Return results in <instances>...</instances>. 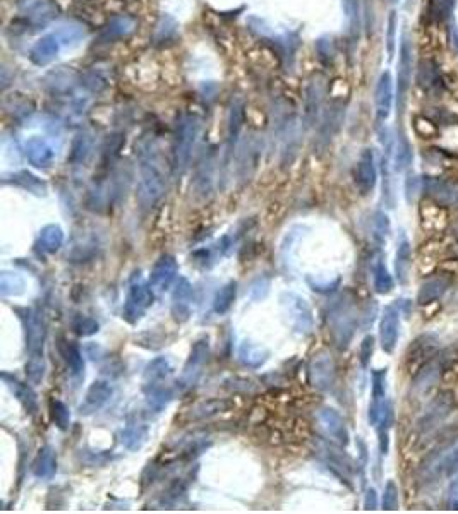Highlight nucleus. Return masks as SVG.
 <instances>
[{"label":"nucleus","instance_id":"f257e3e1","mask_svg":"<svg viewBox=\"0 0 458 514\" xmlns=\"http://www.w3.org/2000/svg\"><path fill=\"white\" fill-rule=\"evenodd\" d=\"M138 201L143 209H152L167 192L165 162L158 144L145 139L138 149Z\"/></svg>","mask_w":458,"mask_h":514},{"label":"nucleus","instance_id":"f03ea898","mask_svg":"<svg viewBox=\"0 0 458 514\" xmlns=\"http://www.w3.org/2000/svg\"><path fill=\"white\" fill-rule=\"evenodd\" d=\"M201 124L196 115H182L177 122L172 144V175L180 179L187 172L200 138Z\"/></svg>","mask_w":458,"mask_h":514},{"label":"nucleus","instance_id":"7ed1b4c3","mask_svg":"<svg viewBox=\"0 0 458 514\" xmlns=\"http://www.w3.org/2000/svg\"><path fill=\"white\" fill-rule=\"evenodd\" d=\"M280 302H282L283 314L290 328L300 336L311 335L314 329V316L309 302L302 295L293 294V292H285Z\"/></svg>","mask_w":458,"mask_h":514},{"label":"nucleus","instance_id":"20e7f679","mask_svg":"<svg viewBox=\"0 0 458 514\" xmlns=\"http://www.w3.org/2000/svg\"><path fill=\"white\" fill-rule=\"evenodd\" d=\"M18 314L21 319L23 331H25L28 357H45L43 348L47 342V322L43 316L32 307L18 309Z\"/></svg>","mask_w":458,"mask_h":514},{"label":"nucleus","instance_id":"39448f33","mask_svg":"<svg viewBox=\"0 0 458 514\" xmlns=\"http://www.w3.org/2000/svg\"><path fill=\"white\" fill-rule=\"evenodd\" d=\"M330 322L335 343H337L340 348H347L352 336H354L355 333V324H357V316H355L354 304L348 302L347 298H340V300L333 305V309H331Z\"/></svg>","mask_w":458,"mask_h":514},{"label":"nucleus","instance_id":"423d86ee","mask_svg":"<svg viewBox=\"0 0 458 514\" xmlns=\"http://www.w3.org/2000/svg\"><path fill=\"white\" fill-rule=\"evenodd\" d=\"M211 355V346H210V339L208 338H201L197 339L196 343L191 348L189 357H187L186 363H184L182 374L179 377V387L182 391L191 389L194 384L200 381V377L203 376V370L206 367L208 360H210Z\"/></svg>","mask_w":458,"mask_h":514},{"label":"nucleus","instance_id":"0eeeda50","mask_svg":"<svg viewBox=\"0 0 458 514\" xmlns=\"http://www.w3.org/2000/svg\"><path fill=\"white\" fill-rule=\"evenodd\" d=\"M153 305V288L149 283H132L125 295L122 316L129 324H136L146 316L148 309Z\"/></svg>","mask_w":458,"mask_h":514},{"label":"nucleus","instance_id":"6e6552de","mask_svg":"<svg viewBox=\"0 0 458 514\" xmlns=\"http://www.w3.org/2000/svg\"><path fill=\"white\" fill-rule=\"evenodd\" d=\"M317 424H320V428L326 441L341 446V448H345L350 441V434H348L344 417L333 408H321L317 413Z\"/></svg>","mask_w":458,"mask_h":514},{"label":"nucleus","instance_id":"1a4fd4ad","mask_svg":"<svg viewBox=\"0 0 458 514\" xmlns=\"http://www.w3.org/2000/svg\"><path fill=\"white\" fill-rule=\"evenodd\" d=\"M413 73V57L412 42L407 35L402 36L400 43V60H398V77H396V98H398V108L402 110L405 105L407 94H409L410 84H412Z\"/></svg>","mask_w":458,"mask_h":514},{"label":"nucleus","instance_id":"9d476101","mask_svg":"<svg viewBox=\"0 0 458 514\" xmlns=\"http://www.w3.org/2000/svg\"><path fill=\"white\" fill-rule=\"evenodd\" d=\"M179 277V263L173 255L163 254L158 261L153 264L152 273H149V285L156 292H167L172 288Z\"/></svg>","mask_w":458,"mask_h":514},{"label":"nucleus","instance_id":"9b49d317","mask_svg":"<svg viewBox=\"0 0 458 514\" xmlns=\"http://www.w3.org/2000/svg\"><path fill=\"white\" fill-rule=\"evenodd\" d=\"M25 156L35 168L47 170L56 162L57 151L52 142L43 136H32L25 142Z\"/></svg>","mask_w":458,"mask_h":514},{"label":"nucleus","instance_id":"f8f14e48","mask_svg":"<svg viewBox=\"0 0 458 514\" xmlns=\"http://www.w3.org/2000/svg\"><path fill=\"white\" fill-rule=\"evenodd\" d=\"M309 379L316 389L330 391L335 384V362L326 352L316 353L309 363Z\"/></svg>","mask_w":458,"mask_h":514},{"label":"nucleus","instance_id":"ddd939ff","mask_svg":"<svg viewBox=\"0 0 458 514\" xmlns=\"http://www.w3.org/2000/svg\"><path fill=\"white\" fill-rule=\"evenodd\" d=\"M424 472L429 478L458 475V444L450 446L437 454L431 456L429 463L424 466Z\"/></svg>","mask_w":458,"mask_h":514},{"label":"nucleus","instance_id":"4468645a","mask_svg":"<svg viewBox=\"0 0 458 514\" xmlns=\"http://www.w3.org/2000/svg\"><path fill=\"white\" fill-rule=\"evenodd\" d=\"M422 190L429 199L443 207L458 206V187L450 180H444L441 177H426L422 179Z\"/></svg>","mask_w":458,"mask_h":514},{"label":"nucleus","instance_id":"2eb2a0df","mask_svg":"<svg viewBox=\"0 0 458 514\" xmlns=\"http://www.w3.org/2000/svg\"><path fill=\"white\" fill-rule=\"evenodd\" d=\"M400 335V311L396 305H388L383 311L381 322H379V343L383 352L393 353L398 343Z\"/></svg>","mask_w":458,"mask_h":514},{"label":"nucleus","instance_id":"dca6fc26","mask_svg":"<svg viewBox=\"0 0 458 514\" xmlns=\"http://www.w3.org/2000/svg\"><path fill=\"white\" fill-rule=\"evenodd\" d=\"M62 47V42H60L56 31L43 35L42 38H38L33 43L32 50H29V60L38 67L49 66V64H52L59 57Z\"/></svg>","mask_w":458,"mask_h":514},{"label":"nucleus","instance_id":"f3484780","mask_svg":"<svg viewBox=\"0 0 458 514\" xmlns=\"http://www.w3.org/2000/svg\"><path fill=\"white\" fill-rule=\"evenodd\" d=\"M451 410H453V398L450 393H444L441 396H437V400L433 401L429 408H427L426 415L420 418L419 428L420 432L427 434V432H433L450 417Z\"/></svg>","mask_w":458,"mask_h":514},{"label":"nucleus","instance_id":"a211bd4d","mask_svg":"<svg viewBox=\"0 0 458 514\" xmlns=\"http://www.w3.org/2000/svg\"><path fill=\"white\" fill-rule=\"evenodd\" d=\"M355 183L364 196L374 190L376 183H378V168H376V158L372 149H364L362 155L359 156L357 166H355Z\"/></svg>","mask_w":458,"mask_h":514},{"label":"nucleus","instance_id":"6ab92c4d","mask_svg":"<svg viewBox=\"0 0 458 514\" xmlns=\"http://www.w3.org/2000/svg\"><path fill=\"white\" fill-rule=\"evenodd\" d=\"M112 396H114V386H112L108 381H95V383L88 387L83 403L80 404V413H97V411H100L101 408L110 401Z\"/></svg>","mask_w":458,"mask_h":514},{"label":"nucleus","instance_id":"aec40b11","mask_svg":"<svg viewBox=\"0 0 458 514\" xmlns=\"http://www.w3.org/2000/svg\"><path fill=\"white\" fill-rule=\"evenodd\" d=\"M417 84L431 97H437L444 90V79L437 64L431 59L420 60L417 66Z\"/></svg>","mask_w":458,"mask_h":514},{"label":"nucleus","instance_id":"412c9836","mask_svg":"<svg viewBox=\"0 0 458 514\" xmlns=\"http://www.w3.org/2000/svg\"><path fill=\"white\" fill-rule=\"evenodd\" d=\"M437 350V339L436 336L426 335L417 338L410 346L409 353H407V365L412 372H419L424 365L431 360V357L436 353Z\"/></svg>","mask_w":458,"mask_h":514},{"label":"nucleus","instance_id":"4be33fe9","mask_svg":"<svg viewBox=\"0 0 458 514\" xmlns=\"http://www.w3.org/2000/svg\"><path fill=\"white\" fill-rule=\"evenodd\" d=\"M193 285L186 278H180L172 294V318L176 322H186L193 312Z\"/></svg>","mask_w":458,"mask_h":514},{"label":"nucleus","instance_id":"5701e85b","mask_svg":"<svg viewBox=\"0 0 458 514\" xmlns=\"http://www.w3.org/2000/svg\"><path fill=\"white\" fill-rule=\"evenodd\" d=\"M393 98H395V86H393V77L389 74V70L379 76L378 84H376V93H374V101H376V117L379 122H385L386 118L391 114L393 107Z\"/></svg>","mask_w":458,"mask_h":514},{"label":"nucleus","instance_id":"b1692460","mask_svg":"<svg viewBox=\"0 0 458 514\" xmlns=\"http://www.w3.org/2000/svg\"><path fill=\"white\" fill-rule=\"evenodd\" d=\"M2 379H4L5 386L11 389V393L14 394L16 400L21 403V407L25 408L26 413H29L32 417H35L38 413V400H36V393L33 391V387L29 384L23 383L18 377L9 376L8 372L2 374Z\"/></svg>","mask_w":458,"mask_h":514},{"label":"nucleus","instance_id":"393cba45","mask_svg":"<svg viewBox=\"0 0 458 514\" xmlns=\"http://www.w3.org/2000/svg\"><path fill=\"white\" fill-rule=\"evenodd\" d=\"M172 372V363H170V360L167 357H156V359H153L145 367V372H143V391L149 389V387L162 386V384H169Z\"/></svg>","mask_w":458,"mask_h":514},{"label":"nucleus","instance_id":"a878e982","mask_svg":"<svg viewBox=\"0 0 458 514\" xmlns=\"http://www.w3.org/2000/svg\"><path fill=\"white\" fill-rule=\"evenodd\" d=\"M242 127H244V101L241 98H234L228 108L227 117V156L230 158L232 153L235 151L239 136H241Z\"/></svg>","mask_w":458,"mask_h":514},{"label":"nucleus","instance_id":"bb28decb","mask_svg":"<svg viewBox=\"0 0 458 514\" xmlns=\"http://www.w3.org/2000/svg\"><path fill=\"white\" fill-rule=\"evenodd\" d=\"M321 456H323L324 463L333 470V473L340 475L341 478L350 480L352 472H354L352 466L354 465H352V459L348 458L347 454L341 452V446L333 444V442H330V444H323L321 446Z\"/></svg>","mask_w":458,"mask_h":514},{"label":"nucleus","instance_id":"cd10ccee","mask_svg":"<svg viewBox=\"0 0 458 514\" xmlns=\"http://www.w3.org/2000/svg\"><path fill=\"white\" fill-rule=\"evenodd\" d=\"M148 425L141 417L129 418L128 425L121 431V444L129 451H138L148 439Z\"/></svg>","mask_w":458,"mask_h":514},{"label":"nucleus","instance_id":"c85d7f7f","mask_svg":"<svg viewBox=\"0 0 458 514\" xmlns=\"http://www.w3.org/2000/svg\"><path fill=\"white\" fill-rule=\"evenodd\" d=\"M136 29V21L131 16H117L110 19L107 25L101 28L98 40L100 43H115L119 40H124Z\"/></svg>","mask_w":458,"mask_h":514},{"label":"nucleus","instance_id":"c756f323","mask_svg":"<svg viewBox=\"0 0 458 514\" xmlns=\"http://www.w3.org/2000/svg\"><path fill=\"white\" fill-rule=\"evenodd\" d=\"M386 369H379L372 372V401L369 408V422L378 425L383 410L386 404Z\"/></svg>","mask_w":458,"mask_h":514},{"label":"nucleus","instance_id":"7c9ffc66","mask_svg":"<svg viewBox=\"0 0 458 514\" xmlns=\"http://www.w3.org/2000/svg\"><path fill=\"white\" fill-rule=\"evenodd\" d=\"M66 240V233L59 224H47L40 230L38 238L35 242V248L43 255L56 254L60 250Z\"/></svg>","mask_w":458,"mask_h":514},{"label":"nucleus","instance_id":"2f4dec72","mask_svg":"<svg viewBox=\"0 0 458 514\" xmlns=\"http://www.w3.org/2000/svg\"><path fill=\"white\" fill-rule=\"evenodd\" d=\"M32 472L36 478L50 480L57 472V452L52 446H43L33 461Z\"/></svg>","mask_w":458,"mask_h":514},{"label":"nucleus","instance_id":"473e14b6","mask_svg":"<svg viewBox=\"0 0 458 514\" xmlns=\"http://www.w3.org/2000/svg\"><path fill=\"white\" fill-rule=\"evenodd\" d=\"M93 148H95L93 136L86 131H81L80 134L74 138L73 146H71L69 162L73 163L74 166H84L88 162H90L91 155H93Z\"/></svg>","mask_w":458,"mask_h":514},{"label":"nucleus","instance_id":"72a5a7b5","mask_svg":"<svg viewBox=\"0 0 458 514\" xmlns=\"http://www.w3.org/2000/svg\"><path fill=\"white\" fill-rule=\"evenodd\" d=\"M237 357H239V362H241L244 367H248V369H259V367L266 363L269 353L265 346L256 345V343H251V342H244L241 346H239Z\"/></svg>","mask_w":458,"mask_h":514},{"label":"nucleus","instance_id":"f704fd0d","mask_svg":"<svg viewBox=\"0 0 458 514\" xmlns=\"http://www.w3.org/2000/svg\"><path fill=\"white\" fill-rule=\"evenodd\" d=\"M145 393L146 407L153 413H162L167 407L170 404V401L173 400V389L169 384H162V386L149 387V389L143 391Z\"/></svg>","mask_w":458,"mask_h":514},{"label":"nucleus","instance_id":"c9c22d12","mask_svg":"<svg viewBox=\"0 0 458 514\" xmlns=\"http://www.w3.org/2000/svg\"><path fill=\"white\" fill-rule=\"evenodd\" d=\"M448 287H450V280L448 278H431V280L424 281L422 287H420L419 295H417V302L420 305L433 304V302H436L448 290Z\"/></svg>","mask_w":458,"mask_h":514},{"label":"nucleus","instance_id":"e433bc0d","mask_svg":"<svg viewBox=\"0 0 458 514\" xmlns=\"http://www.w3.org/2000/svg\"><path fill=\"white\" fill-rule=\"evenodd\" d=\"M420 218H422V223L426 224L427 230H439L446 221L443 206L434 203L433 199H426L420 204Z\"/></svg>","mask_w":458,"mask_h":514},{"label":"nucleus","instance_id":"4c0bfd02","mask_svg":"<svg viewBox=\"0 0 458 514\" xmlns=\"http://www.w3.org/2000/svg\"><path fill=\"white\" fill-rule=\"evenodd\" d=\"M412 266V248H410V242L405 235H402L398 242V248H396L395 257V271L396 277L402 283H405L407 277H409V270Z\"/></svg>","mask_w":458,"mask_h":514},{"label":"nucleus","instance_id":"58836bf2","mask_svg":"<svg viewBox=\"0 0 458 514\" xmlns=\"http://www.w3.org/2000/svg\"><path fill=\"white\" fill-rule=\"evenodd\" d=\"M26 290V280L16 271H2L0 274V294L2 297H18Z\"/></svg>","mask_w":458,"mask_h":514},{"label":"nucleus","instance_id":"ea45409f","mask_svg":"<svg viewBox=\"0 0 458 514\" xmlns=\"http://www.w3.org/2000/svg\"><path fill=\"white\" fill-rule=\"evenodd\" d=\"M235 297H237V281L230 280L217 292L213 298V312L218 316L227 314L234 305Z\"/></svg>","mask_w":458,"mask_h":514},{"label":"nucleus","instance_id":"a19ab883","mask_svg":"<svg viewBox=\"0 0 458 514\" xmlns=\"http://www.w3.org/2000/svg\"><path fill=\"white\" fill-rule=\"evenodd\" d=\"M211 182H213V159H211V155H208L201 159L200 166H197L196 180H194L197 194H201L203 197L210 196Z\"/></svg>","mask_w":458,"mask_h":514},{"label":"nucleus","instance_id":"79ce46f5","mask_svg":"<svg viewBox=\"0 0 458 514\" xmlns=\"http://www.w3.org/2000/svg\"><path fill=\"white\" fill-rule=\"evenodd\" d=\"M12 183L18 187H23L25 190H28V192L35 194V196H45L47 194V183L43 182L42 179H38L36 175H33L32 172H28V170H21V172H16L12 173Z\"/></svg>","mask_w":458,"mask_h":514},{"label":"nucleus","instance_id":"37998d69","mask_svg":"<svg viewBox=\"0 0 458 514\" xmlns=\"http://www.w3.org/2000/svg\"><path fill=\"white\" fill-rule=\"evenodd\" d=\"M258 153L259 146L254 144V141H249L245 144L241 156H239V179L248 180L251 177V173L256 168V163H258Z\"/></svg>","mask_w":458,"mask_h":514},{"label":"nucleus","instance_id":"c03bdc74","mask_svg":"<svg viewBox=\"0 0 458 514\" xmlns=\"http://www.w3.org/2000/svg\"><path fill=\"white\" fill-rule=\"evenodd\" d=\"M372 283H374V290L379 295H386L393 290L395 281H393L391 273L388 271L386 264L381 259L376 261L374 270H372Z\"/></svg>","mask_w":458,"mask_h":514},{"label":"nucleus","instance_id":"a18cd8bd","mask_svg":"<svg viewBox=\"0 0 458 514\" xmlns=\"http://www.w3.org/2000/svg\"><path fill=\"white\" fill-rule=\"evenodd\" d=\"M412 146H410L409 139L403 132L398 134V141H396L395 146V170L402 172V170H407L410 165H412Z\"/></svg>","mask_w":458,"mask_h":514},{"label":"nucleus","instance_id":"49530a36","mask_svg":"<svg viewBox=\"0 0 458 514\" xmlns=\"http://www.w3.org/2000/svg\"><path fill=\"white\" fill-rule=\"evenodd\" d=\"M64 359H66L73 376H81V374L84 372L83 352H81V348L76 343L67 342L66 345H64Z\"/></svg>","mask_w":458,"mask_h":514},{"label":"nucleus","instance_id":"de8ad7c7","mask_svg":"<svg viewBox=\"0 0 458 514\" xmlns=\"http://www.w3.org/2000/svg\"><path fill=\"white\" fill-rule=\"evenodd\" d=\"M57 36L60 38L64 47H76L84 40V29L83 26L76 25V23H69V25H62L56 29Z\"/></svg>","mask_w":458,"mask_h":514},{"label":"nucleus","instance_id":"09e8293b","mask_svg":"<svg viewBox=\"0 0 458 514\" xmlns=\"http://www.w3.org/2000/svg\"><path fill=\"white\" fill-rule=\"evenodd\" d=\"M25 369H26V376H28L29 384L38 386V384L43 383V377H45V370H47L45 357H28Z\"/></svg>","mask_w":458,"mask_h":514},{"label":"nucleus","instance_id":"8fccbe9b","mask_svg":"<svg viewBox=\"0 0 458 514\" xmlns=\"http://www.w3.org/2000/svg\"><path fill=\"white\" fill-rule=\"evenodd\" d=\"M71 326H73V331L76 333L77 336H83V338H86V336H93L100 331V324H98L93 318H90V316H83V314L74 316Z\"/></svg>","mask_w":458,"mask_h":514},{"label":"nucleus","instance_id":"3c124183","mask_svg":"<svg viewBox=\"0 0 458 514\" xmlns=\"http://www.w3.org/2000/svg\"><path fill=\"white\" fill-rule=\"evenodd\" d=\"M227 408H228L227 401L210 400V401H206V403L197 404L194 410H191V418H194V420H197V418H210V417H213V415L221 413V411H225Z\"/></svg>","mask_w":458,"mask_h":514},{"label":"nucleus","instance_id":"603ef678","mask_svg":"<svg viewBox=\"0 0 458 514\" xmlns=\"http://www.w3.org/2000/svg\"><path fill=\"white\" fill-rule=\"evenodd\" d=\"M50 415H52V420L60 431H67L71 424V411L66 407V403H62L60 400H52L50 401Z\"/></svg>","mask_w":458,"mask_h":514},{"label":"nucleus","instance_id":"864d4df0","mask_svg":"<svg viewBox=\"0 0 458 514\" xmlns=\"http://www.w3.org/2000/svg\"><path fill=\"white\" fill-rule=\"evenodd\" d=\"M412 124H413V131H415L417 134L424 139L437 138V134H439V127H437L436 122H434L431 117H426V115H417V117H413Z\"/></svg>","mask_w":458,"mask_h":514},{"label":"nucleus","instance_id":"5fc2aeb1","mask_svg":"<svg viewBox=\"0 0 458 514\" xmlns=\"http://www.w3.org/2000/svg\"><path fill=\"white\" fill-rule=\"evenodd\" d=\"M457 0H429L431 18L437 21H446L453 14V8Z\"/></svg>","mask_w":458,"mask_h":514},{"label":"nucleus","instance_id":"6e6d98bb","mask_svg":"<svg viewBox=\"0 0 458 514\" xmlns=\"http://www.w3.org/2000/svg\"><path fill=\"white\" fill-rule=\"evenodd\" d=\"M177 31V23L173 21L172 18L169 16H163L160 19V23L156 25V33H155V40L156 42H167V40L173 38Z\"/></svg>","mask_w":458,"mask_h":514},{"label":"nucleus","instance_id":"4d7b16f0","mask_svg":"<svg viewBox=\"0 0 458 514\" xmlns=\"http://www.w3.org/2000/svg\"><path fill=\"white\" fill-rule=\"evenodd\" d=\"M321 108V90L317 86H313L307 93L306 101V117L309 122H314L317 117V112Z\"/></svg>","mask_w":458,"mask_h":514},{"label":"nucleus","instance_id":"13d9d810","mask_svg":"<svg viewBox=\"0 0 458 514\" xmlns=\"http://www.w3.org/2000/svg\"><path fill=\"white\" fill-rule=\"evenodd\" d=\"M396 26H398V18H396V11L389 12L388 18V29H386V52L391 59L395 53V43H396Z\"/></svg>","mask_w":458,"mask_h":514},{"label":"nucleus","instance_id":"bf43d9fd","mask_svg":"<svg viewBox=\"0 0 458 514\" xmlns=\"http://www.w3.org/2000/svg\"><path fill=\"white\" fill-rule=\"evenodd\" d=\"M381 506L385 511H395L398 509V489H396L395 482L389 480L385 487V493H383Z\"/></svg>","mask_w":458,"mask_h":514},{"label":"nucleus","instance_id":"052dcab7","mask_svg":"<svg viewBox=\"0 0 458 514\" xmlns=\"http://www.w3.org/2000/svg\"><path fill=\"white\" fill-rule=\"evenodd\" d=\"M316 50H317V57L323 64H330L333 60L335 52H333V43L328 36H323L316 42Z\"/></svg>","mask_w":458,"mask_h":514},{"label":"nucleus","instance_id":"680f3d73","mask_svg":"<svg viewBox=\"0 0 458 514\" xmlns=\"http://www.w3.org/2000/svg\"><path fill=\"white\" fill-rule=\"evenodd\" d=\"M374 231L379 240H385L389 235V218L383 211H378L374 214Z\"/></svg>","mask_w":458,"mask_h":514},{"label":"nucleus","instance_id":"e2e57ef3","mask_svg":"<svg viewBox=\"0 0 458 514\" xmlns=\"http://www.w3.org/2000/svg\"><path fill=\"white\" fill-rule=\"evenodd\" d=\"M361 363L362 367H367L369 362L372 359V353H374V338L372 336H365L361 343Z\"/></svg>","mask_w":458,"mask_h":514},{"label":"nucleus","instance_id":"0e129e2a","mask_svg":"<svg viewBox=\"0 0 458 514\" xmlns=\"http://www.w3.org/2000/svg\"><path fill=\"white\" fill-rule=\"evenodd\" d=\"M422 189V179H419L417 175H409L405 180V192H407V199L409 203H412L413 196H415L419 190Z\"/></svg>","mask_w":458,"mask_h":514},{"label":"nucleus","instance_id":"69168bd1","mask_svg":"<svg viewBox=\"0 0 458 514\" xmlns=\"http://www.w3.org/2000/svg\"><path fill=\"white\" fill-rule=\"evenodd\" d=\"M341 2H344L345 16H347L348 21H350L352 26H354L355 21H357V14H359V0H341Z\"/></svg>","mask_w":458,"mask_h":514},{"label":"nucleus","instance_id":"338daca9","mask_svg":"<svg viewBox=\"0 0 458 514\" xmlns=\"http://www.w3.org/2000/svg\"><path fill=\"white\" fill-rule=\"evenodd\" d=\"M364 507L367 511H372L378 507V493H376L374 489H369L365 492V499H364Z\"/></svg>","mask_w":458,"mask_h":514},{"label":"nucleus","instance_id":"774afa93","mask_svg":"<svg viewBox=\"0 0 458 514\" xmlns=\"http://www.w3.org/2000/svg\"><path fill=\"white\" fill-rule=\"evenodd\" d=\"M389 2H391V4H398L400 0H389Z\"/></svg>","mask_w":458,"mask_h":514}]
</instances>
